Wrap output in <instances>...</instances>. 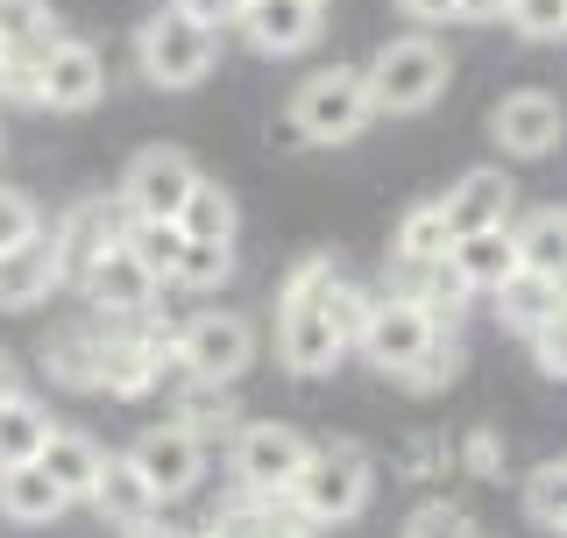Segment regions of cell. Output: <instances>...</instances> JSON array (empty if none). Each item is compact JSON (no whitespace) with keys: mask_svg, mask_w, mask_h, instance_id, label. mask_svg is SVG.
<instances>
[{"mask_svg":"<svg viewBox=\"0 0 567 538\" xmlns=\"http://www.w3.org/2000/svg\"><path fill=\"white\" fill-rule=\"evenodd\" d=\"M511 206H518V185H511L496 164H475L461 170L447 185V199H440V213H447V235H483V227H511Z\"/></svg>","mask_w":567,"mask_h":538,"instance_id":"9a60e30c","label":"cell"},{"mask_svg":"<svg viewBox=\"0 0 567 538\" xmlns=\"http://www.w3.org/2000/svg\"><path fill=\"white\" fill-rule=\"evenodd\" d=\"M461 369H468V348H461V340H454L447 327H440L433 340H425V354H419V362L398 375V383H404V390H447Z\"/></svg>","mask_w":567,"mask_h":538,"instance_id":"1f68e13d","label":"cell"},{"mask_svg":"<svg viewBox=\"0 0 567 538\" xmlns=\"http://www.w3.org/2000/svg\"><path fill=\"white\" fill-rule=\"evenodd\" d=\"M50 433V411L29 397V390H14V397H0V468L8 461H35V446Z\"/></svg>","mask_w":567,"mask_h":538,"instance_id":"d4e9b609","label":"cell"},{"mask_svg":"<svg viewBox=\"0 0 567 538\" xmlns=\"http://www.w3.org/2000/svg\"><path fill=\"white\" fill-rule=\"evenodd\" d=\"M14 390H22V369H14V354L0 348V397H14Z\"/></svg>","mask_w":567,"mask_h":538,"instance_id":"bcb514c9","label":"cell"},{"mask_svg":"<svg viewBox=\"0 0 567 538\" xmlns=\"http://www.w3.org/2000/svg\"><path fill=\"white\" fill-rule=\"evenodd\" d=\"M121 538H192V531H177V525H164V510L156 517H142V525H128Z\"/></svg>","mask_w":567,"mask_h":538,"instance_id":"7bdbcfd3","label":"cell"},{"mask_svg":"<svg viewBox=\"0 0 567 538\" xmlns=\"http://www.w3.org/2000/svg\"><path fill=\"white\" fill-rule=\"evenodd\" d=\"M235 199H227V185H213V177H199L192 185L185 213H177V227H185V241H235Z\"/></svg>","mask_w":567,"mask_h":538,"instance_id":"484cf974","label":"cell"},{"mask_svg":"<svg viewBox=\"0 0 567 538\" xmlns=\"http://www.w3.org/2000/svg\"><path fill=\"white\" fill-rule=\"evenodd\" d=\"M43 375L58 390H100V327H64L43 340Z\"/></svg>","mask_w":567,"mask_h":538,"instance_id":"7402d4cb","label":"cell"},{"mask_svg":"<svg viewBox=\"0 0 567 538\" xmlns=\"http://www.w3.org/2000/svg\"><path fill=\"white\" fill-rule=\"evenodd\" d=\"M525 517L546 531H567V461H546L525 475Z\"/></svg>","mask_w":567,"mask_h":538,"instance_id":"d6a6232c","label":"cell"},{"mask_svg":"<svg viewBox=\"0 0 567 538\" xmlns=\"http://www.w3.org/2000/svg\"><path fill=\"white\" fill-rule=\"evenodd\" d=\"M121 248L150 269L156 283H171V269H177V256H185V227L177 220H128V235H121Z\"/></svg>","mask_w":567,"mask_h":538,"instance_id":"f546056e","label":"cell"},{"mask_svg":"<svg viewBox=\"0 0 567 538\" xmlns=\"http://www.w3.org/2000/svg\"><path fill=\"white\" fill-rule=\"evenodd\" d=\"M248 362H256V327L241 312H192L177 327V369L185 383H241Z\"/></svg>","mask_w":567,"mask_h":538,"instance_id":"5b68a950","label":"cell"},{"mask_svg":"<svg viewBox=\"0 0 567 538\" xmlns=\"http://www.w3.org/2000/svg\"><path fill=\"white\" fill-rule=\"evenodd\" d=\"M192 185H199V164H192L185 149H171V142H156V149H142L128 170H121V192L114 199L128 206V220H177L192 199Z\"/></svg>","mask_w":567,"mask_h":538,"instance_id":"ba28073f","label":"cell"},{"mask_svg":"<svg viewBox=\"0 0 567 538\" xmlns=\"http://www.w3.org/2000/svg\"><path fill=\"white\" fill-rule=\"evenodd\" d=\"M440 327H433V312H425L419 298H377L369 304V327H362V340H354V354H369L383 375H404L425 354V340H433Z\"/></svg>","mask_w":567,"mask_h":538,"instance_id":"9c48e42d","label":"cell"},{"mask_svg":"<svg viewBox=\"0 0 567 538\" xmlns=\"http://www.w3.org/2000/svg\"><path fill=\"white\" fill-rule=\"evenodd\" d=\"M248 538H262V531H248Z\"/></svg>","mask_w":567,"mask_h":538,"instance_id":"681fc988","label":"cell"},{"mask_svg":"<svg viewBox=\"0 0 567 538\" xmlns=\"http://www.w3.org/2000/svg\"><path fill=\"white\" fill-rule=\"evenodd\" d=\"M235 29L262 50V58H298V50H312V43H319L327 14H319L312 0H248Z\"/></svg>","mask_w":567,"mask_h":538,"instance_id":"2e32d148","label":"cell"},{"mask_svg":"<svg viewBox=\"0 0 567 538\" xmlns=\"http://www.w3.org/2000/svg\"><path fill=\"white\" fill-rule=\"evenodd\" d=\"M489 135H496V149H504V156H518V164H539V156H554V149H560L567 114H560V100H554V93L525 85V93H504V100H496Z\"/></svg>","mask_w":567,"mask_h":538,"instance_id":"8fae6325","label":"cell"},{"mask_svg":"<svg viewBox=\"0 0 567 538\" xmlns=\"http://www.w3.org/2000/svg\"><path fill=\"white\" fill-rule=\"evenodd\" d=\"M312 8H327V0H312Z\"/></svg>","mask_w":567,"mask_h":538,"instance_id":"c3c4849f","label":"cell"},{"mask_svg":"<svg viewBox=\"0 0 567 538\" xmlns=\"http://www.w3.org/2000/svg\"><path fill=\"white\" fill-rule=\"evenodd\" d=\"M85 504L100 510V525H121V531L164 510V504H156V489L142 482V468H135L128 454H106V468H100V482H93V496H85Z\"/></svg>","mask_w":567,"mask_h":538,"instance_id":"d6986e66","label":"cell"},{"mask_svg":"<svg viewBox=\"0 0 567 538\" xmlns=\"http://www.w3.org/2000/svg\"><path fill=\"white\" fill-rule=\"evenodd\" d=\"M284 114L298 121V135H306V149H333V142H354L377 121V106H369V79L354 64H327L312 71V79H298V93Z\"/></svg>","mask_w":567,"mask_h":538,"instance_id":"7a4b0ae2","label":"cell"},{"mask_svg":"<svg viewBox=\"0 0 567 538\" xmlns=\"http://www.w3.org/2000/svg\"><path fill=\"white\" fill-rule=\"evenodd\" d=\"M511 235H518V262L532 277H546V283L567 277V206H539L532 220L511 227Z\"/></svg>","mask_w":567,"mask_h":538,"instance_id":"603a6c76","label":"cell"},{"mask_svg":"<svg viewBox=\"0 0 567 538\" xmlns=\"http://www.w3.org/2000/svg\"><path fill=\"white\" fill-rule=\"evenodd\" d=\"M171 8H177V14H192L199 29L220 35L227 22H241V8H248V0H171Z\"/></svg>","mask_w":567,"mask_h":538,"instance_id":"f35d334b","label":"cell"},{"mask_svg":"<svg viewBox=\"0 0 567 538\" xmlns=\"http://www.w3.org/2000/svg\"><path fill=\"white\" fill-rule=\"evenodd\" d=\"M398 14H412L419 29H440V22H454V0H398Z\"/></svg>","mask_w":567,"mask_h":538,"instance_id":"60d3db41","label":"cell"},{"mask_svg":"<svg viewBox=\"0 0 567 538\" xmlns=\"http://www.w3.org/2000/svg\"><path fill=\"white\" fill-rule=\"evenodd\" d=\"M306 454H312L306 433H291V425H277V418L235 425V439H227V468H235L241 496H291Z\"/></svg>","mask_w":567,"mask_h":538,"instance_id":"8992f818","label":"cell"},{"mask_svg":"<svg viewBox=\"0 0 567 538\" xmlns=\"http://www.w3.org/2000/svg\"><path fill=\"white\" fill-rule=\"evenodd\" d=\"M362 79H369V106L377 114H425V106L447 100L454 58L425 29H412V35H390L377 58L362 64Z\"/></svg>","mask_w":567,"mask_h":538,"instance_id":"6da1fadb","label":"cell"},{"mask_svg":"<svg viewBox=\"0 0 567 538\" xmlns=\"http://www.w3.org/2000/svg\"><path fill=\"white\" fill-rule=\"evenodd\" d=\"M227 277H235V241H185V256L171 269L177 291H220Z\"/></svg>","mask_w":567,"mask_h":538,"instance_id":"4dcf8cb0","label":"cell"},{"mask_svg":"<svg viewBox=\"0 0 567 538\" xmlns=\"http://www.w3.org/2000/svg\"><path fill=\"white\" fill-rule=\"evenodd\" d=\"M106 93V64L93 43H79V35H58V43L43 50V64H35V106H50V114H85V106H100Z\"/></svg>","mask_w":567,"mask_h":538,"instance_id":"30bf717a","label":"cell"},{"mask_svg":"<svg viewBox=\"0 0 567 538\" xmlns=\"http://www.w3.org/2000/svg\"><path fill=\"white\" fill-rule=\"evenodd\" d=\"M58 14L50 0H0V50H22V58H43L58 43Z\"/></svg>","mask_w":567,"mask_h":538,"instance_id":"cb8c5ba5","label":"cell"},{"mask_svg":"<svg viewBox=\"0 0 567 538\" xmlns=\"http://www.w3.org/2000/svg\"><path fill=\"white\" fill-rule=\"evenodd\" d=\"M79 291H85V304H93L106 327H114V319H142V312H156V291H164V283H156L150 269L128 256V248H106V256L79 277Z\"/></svg>","mask_w":567,"mask_h":538,"instance_id":"5bb4252c","label":"cell"},{"mask_svg":"<svg viewBox=\"0 0 567 538\" xmlns=\"http://www.w3.org/2000/svg\"><path fill=\"white\" fill-rule=\"evenodd\" d=\"M525 340H532V362H539V375L567 383V304H554V312H546Z\"/></svg>","mask_w":567,"mask_h":538,"instance_id":"d590c367","label":"cell"},{"mask_svg":"<svg viewBox=\"0 0 567 538\" xmlns=\"http://www.w3.org/2000/svg\"><path fill=\"white\" fill-rule=\"evenodd\" d=\"M35 468L58 482L71 504H85V496H93V482H100V468H106V454H100L93 433H79V425H50L43 446H35Z\"/></svg>","mask_w":567,"mask_h":538,"instance_id":"ac0fdd59","label":"cell"},{"mask_svg":"<svg viewBox=\"0 0 567 538\" xmlns=\"http://www.w3.org/2000/svg\"><path fill=\"white\" fill-rule=\"evenodd\" d=\"M128 461L142 468V482L156 489V504H177V496H192L199 489V475H206V439H192L185 425H150L135 446H128Z\"/></svg>","mask_w":567,"mask_h":538,"instance_id":"7c38bea8","label":"cell"},{"mask_svg":"<svg viewBox=\"0 0 567 538\" xmlns=\"http://www.w3.org/2000/svg\"><path fill=\"white\" fill-rule=\"evenodd\" d=\"M192 538H248V525H241V517H235V510H220V517H213V525H206V531H192Z\"/></svg>","mask_w":567,"mask_h":538,"instance_id":"ee69618b","label":"cell"},{"mask_svg":"<svg viewBox=\"0 0 567 538\" xmlns=\"http://www.w3.org/2000/svg\"><path fill=\"white\" fill-rule=\"evenodd\" d=\"M64 510H71V496L35 468V461H8V468H0V517H8V525H58Z\"/></svg>","mask_w":567,"mask_h":538,"instance_id":"ffe728a7","label":"cell"},{"mask_svg":"<svg viewBox=\"0 0 567 538\" xmlns=\"http://www.w3.org/2000/svg\"><path fill=\"white\" fill-rule=\"evenodd\" d=\"M404 538H475V517L454 510V504H425L412 525H404Z\"/></svg>","mask_w":567,"mask_h":538,"instance_id":"74e56055","label":"cell"},{"mask_svg":"<svg viewBox=\"0 0 567 538\" xmlns=\"http://www.w3.org/2000/svg\"><path fill=\"white\" fill-rule=\"evenodd\" d=\"M348 354V340L333 333L327 304H319V291H277V362L291 375H333Z\"/></svg>","mask_w":567,"mask_h":538,"instance_id":"52a82bcc","label":"cell"},{"mask_svg":"<svg viewBox=\"0 0 567 538\" xmlns=\"http://www.w3.org/2000/svg\"><path fill=\"white\" fill-rule=\"evenodd\" d=\"M135 64L150 85H164V93H192V85L213 79V64H220V35L199 29L192 14H150V22L135 29Z\"/></svg>","mask_w":567,"mask_h":538,"instance_id":"3957f363","label":"cell"},{"mask_svg":"<svg viewBox=\"0 0 567 538\" xmlns=\"http://www.w3.org/2000/svg\"><path fill=\"white\" fill-rule=\"evenodd\" d=\"M447 262L468 277V291H496V283H511L518 277V235L511 227H483V235H461L454 248H447Z\"/></svg>","mask_w":567,"mask_h":538,"instance_id":"44dd1931","label":"cell"},{"mask_svg":"<svg viewBox=\"0 0 567 538\" xmlns=\"http://www.w3.org/2000/svg\"><path fill=\"white\" fill-rule=\"evenodd\" d=\"M29 235H43V213H35L29 192L0 185V248H22Z\"/></svg>","mask_w":567,"mask_h":538,"instance_id":"8d00e7d4","label":"cell"},{"mask_svg":"<svg viewBox=\"0 0 567 538\" xmlns=\"http://www.w3.org/2000/svg\"><path fill=\"white\" fill-rule=\"evenodd\" d=\"M504 22L525 35V43H567V0H511Z\"/></svg>","mask_w":567,"mask_h":538,"instance_id":"836d02e7","label":"cell"},{"mask_svg":"<svg viewBox=\"0 0 567 538\" xmlns=\"http://www.w3.org/2000/svg\"><path fill=\"white\" fill-rule=\"evenodd\" d=\"M319 304H327V319H333V333H341V340H348V348H354V340H362V327H369V304H377V298H369V291H362V283H348V277H333V283H327V291H319Z\"/></svg>","mask_w":567,"mask_h":538,"instance_id":"e575fe53","label":"cell"},{"mask_svg":"<svg viewBox=\"0 0 567 538\" xmlns=\"http://www.w3.org/2000/svg\"><path fill=\"white\" fill-rule=\"evenodd\" d=\"M369 489H377V468H369L362 446L333 439V446H312L306 468L291 482V504L312 517V525H348V517L369 510Z\"/></svg>","mask_w":567,"mask_h":538,"instance_id":"277c9868","label":"cell"},{"mask_svg":"<svg viewBox=\"0 0 567 538\" xmlns=\"http://www.w3.org/2000/svg\"><path fill=\"white\" fill-rule=\"evenodd\" d=\"M511 0H454V22H504Z\"/></svg>","mask_w":567,"mask_h":538,"instance_id":"b9f144b4","label":"cell"},{"mask_svg":"<svg viewBox=\"0 0 567 538\" xmlns=\"http://www.w3.org/2000/svg\"><path fill=\"white\" fill-rule=\"evenodd\" d=\"M461 461H468V475H504V468H496V461H504V439H496L489 425H483V433H468Z\"/></svg>","mask_w":567,"mask_h":538,"instance_id":"ab89813d","label":"cell"},{"mask_svg":"<svg viewBox=\"0 0 567 538\" xmlns=\"http://www.w3.org/2000/svg\"><path fill=\"white\" fill-rule=\"evenodd\" d=\"M554 291H560V304H567V277H560V283H554Z\"/></svg>","mask_w":567,"mask_h":538,"instance_id":"7dc6e473","label":"cell"},{"mask_svg":"<svg viewBox=\"0 0 567 538\" xmlns=\"http://www.w3.org/2000/svg\"><path fill=\"white\" fill-rule=\"evenodd\" d=\"M177 425H185L192 439H235V425H241V411H235V397H227L220 383H192L185 390V404H177Z\"/></svg>","mask_w":567,"mask_h":538,"instance_id":"4316f807","label":"cell"},{"mask_svg":"<svg viewBox=\"0 0 567 538\" xmlns=\"http://www.w3.org/2000/svg\"><path fill=\"white\" fill-rule=\"evenodd\" d=\"M121 235H128V206H121V199H79V206H71L64 220L50 227L58 262H64V283H79L106 248H121Z\"/></svg>","mask_w":567,"mask_h":538,"instance_id":"4fadbf2b","label":"cell"},{"mask_svg":"<svg viewBox=\"0 0 567 538\" xmlns=\"http://www.w3.org/2000/svg\"><path fill=\"white\" fill-rule=\"evenodd\" d=\"M554 304H560V291L546 277H532V269H518L511 283H496V319H504L511 333H532L546 312H554Z\"/></svg>","mask_w":567,"mask_h":538,"instance_id":"f1b7e54d","label":"cell"},{"mask_svg":"<svg viewBox=\"0 0 567 538\" xmlns=\"http://www.w3.org/2000/svg\"><path fill=\"white\" fill-rule=\"evenodd\" d=\"M447 248H454L447 213H440V199H425V206H412L398 220V248H390V262H440Z\"/></svg>","mask_w":567,"mask_h":538,"instance_id":"83f0119b","label":"cell"},{"mask_svg":"<svg viewBox=\"0 0 567 538\" xmlns=\"http://www.w3.org/2000/svg\"><path fill=\"white\" fill-rule=\"evenodd\" d=\"M64 291V262L50 235H29L22 248H0V312H35Z\"/></svg>","mask_w":567,"mask_h":538,"instance_id":"e0dca14e","label":"cell"},{"mask_svg":"<svg viewBox=\"0 0 567 538\" xmlns=\"http://www.w3.org/2000/svg\"><path fill=\"white\" fill-rule=\"evenodd\" d=\"M270 142H277V149H284V156H291V149H306V135H298V121H291V114H284V121H277V128H270Z\"/></svg>","mask_w":567,"mask_h":538,"instance_id":"f6af8a7d","label":"cell"}]
</instances>
